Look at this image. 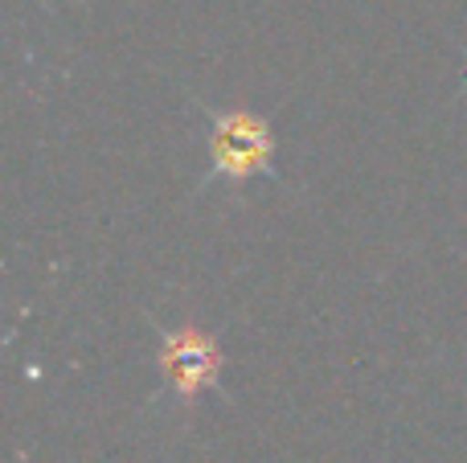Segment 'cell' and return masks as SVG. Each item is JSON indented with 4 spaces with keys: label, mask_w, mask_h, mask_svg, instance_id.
<instances>
[{
    "label": "cell",
    "mask_w": 467,
    "mask_h": 463,
    "mask_svg": "<svg viewBox=\"0 0 467 463\" xmlns=\"http://www.w3.org/2000/svg\"><path fill=\"white\" fill-rule=\"evenodd\" d=\"M205 115H210V180L246 185L250 177L271 172L275 131L263 115L246 111V107Z\"/></svg>",
    "instance_id": "cell-1"
},
{
    "label": "cell",
    "mask_w": 467,
    "mask_h": 463,
    "mask_svg": "<svg viewBox=\"0 0 467 463\" xmlns=\"http://www.w3.org/2000/svg\"><path fill=\"white\" fill-rule=\"evenodd\" d=\"M156 365H161V382L169 386L172 402L181 410H193L205 390L222 386V369H226V353L205 328L181 324L161 333V349H156Z\"/></svg>",
    "instance_id": "cell-2"
}]
</instances>
